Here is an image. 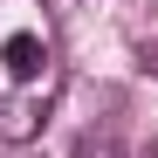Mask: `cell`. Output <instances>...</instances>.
<instances>
[{
  "label": "cell",
  "mask_w": 158,
  "mask_h": 158,
  "mask_svg": "<svg viewBox=\"0 0 158 158\" xmlns=\"http://www.w3.org/2000/svg\"><path fill=\"white\" fill-rule=\"evenodd\" d=\"M144 62H151V69H158V41H144Z\"/></svg>",
  "instance_id": "obj_4"
},
{
  "label": "cell",
  "mask_w": 158,
  "mask_h": 158,
  "mask_svg": "<svg viewBox=\"0 0 158 158\" xmlns=\"http://www.w3.org/2000/svg\"><path fill=\"white\" fill-rule=\"evenodd\" d=\"M76 158H124V151H117L110 131H83V138H76Z\"/></svg>",
  "instance_id": "obj_3"
},
{
  "label": "cell",
  "mask_w": 158,
  "mask_h": 158,
  "mask_svg": "<svg viewBox=\"0 0 158 158\" xmlns=\"http://www.w3.org/2000/svg\"><path fill=\"white\" fill-rule=\"evenodd\" d=\"M144 158H158V144H144Z\"/></svg>",
  "instance_id": "obj_5"
},
{
  "label": "cell",
  "mask_w": 158,
  "mask_h": 158,
  "mask_svg": "<svg viewBox=\"0 0 158 158\" xmlns=\"http://www.w3.org/2000/svg\"><path fill=\"white\" fill-rule=\"evenodd\" d=\"M0 62H7L14 83H41V76H48V41H41L35 28H21V35L0 41Z\"/></svg>",
  "instance_id": "obj_1"
},
{
  "label": "cell",
  "mask_w": 158,
  "mask_h": 158,
  "mask_svg": "<svg viewBox=\"0 0 158 158\" xmlns=\"http://www.w3.org/2000/svg\"><path fill=\"white\" fill-rule=\"evenodd\" d=\"M41 138V103L0 89V144H35Z\"/></svg>",
  "instance_id": "obj_2"
}]
</instances>
